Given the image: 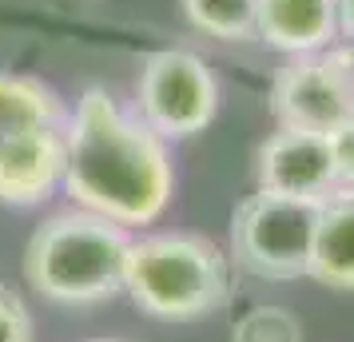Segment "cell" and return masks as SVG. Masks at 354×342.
<instances>
[{
    "instance_id": "6da1fadb",
    "label": "cell",
    "mask_w": 354,
    "mask_h": 342,
    "mask_svg": "<svg viewBox=\"0 0 354 342\" xmlns=\"http://www.w3.org/2000/svg\"><path fill=\"white\" fill-rule=\"evenodd\" d=\"M171 183L176 175L160 135L144 120L120 112L104 88H88L68 124V196L120 227H144L163 215Z\"/></svg>"
},
{
    "instance_id": "7a4b0ae2",
    "label": "cell",
    "mask_w": 354,
    "mask_h": 342,
    "mask_svg": "<svg viewBox=\"0 0 354 342\" xmlns=\"http://www.w3.org/2000/svg\"><path fill=\"white\" fill-rule=\"evenodd\" d=\"M128 247L120 223L92 211H60L28 239L24 275L52 303H100L124 291Z\"/></svg>"
},
{
    "instance_id": "3957f363",
    "label": "cell",
    "mask_w": 354,
    "mask_h": 342,
    "mask_svg": "<svg viewBox=\"0 0 354 342\" xmlns=\"http://www.w3.org/2000/svg\"><path fill=\"white\" fill-rule=\"evenodd\" d=\"M124 291L136 307L187 323L219 310L231 294V259L203 235H156L128 247Z\"/></svg>"
},
{
    "instance_id": "277c9868",
    "label": "cell",
    "mask_w": 354,
    "mask_h": 342,
    "mask_svg": "<svg viewBox=\"0 0 354 342\" xmlns=\"http://www.w3.org/2000/svg\"><path fill=\"white\" fill-rule=\"evenodd\" d=\"M60 99L32 76H0V203L32 207L64 180Z\"/></svg>"
},
{
    "instance_id": "5b68a950",
    "label": "cell",
    "mask_w": 354,
    "mask_h": 342,
    "mask_svg": "<svg viewBox=\"0 0 354 342\" xmlns=\"http://www.w3.org/2000/svg\"><path fill=\"white\" fill-rule=\"evenodd\" d=\"M322 203L326 199H290L274 191L247 196L231 215V259L247 275L271 283L310 275Z\"/></svg>"
},
{
    "instance_id": "8992f818",
    "label": "cell",
    "mask_w": 354,
    "mask_h": 342,
    "mask_svg": "<svg viewBox=\"0 0 354 342\" xmlns=\"http://www.w3.org/2000/svg\"><path fill=\"white\" fill-rule=\"evenodd\" d=\"M271 115L279 128L335 140L354 120V52L322 48L290 56L274 72Z\"/></svg>"
},
{
    "instance_id": "52a82bcc",
    "label": "cell",
    "mask_w": 354,
    "mask_h": 342,
    "mask_svg": "<svg viewBox=\"0 0 354 342\" xmlns=\"http://www.w3.org/2000/svg\"><path fill=\"white\" fill-rule=\"evenodd\" d=\"M219 88L211 68L183 48L147 56L140 68V112L160 140H187L215 120Z\"/></svg>"
},
{
    "instance_id": "ba28073f",
    "label": "cell",
    "mask_w": 354,
    "mask_h": 342,
    "mask_svg": "<svg viewBox=\"0 0 354 342\" xmlns=\"http://www.w3.org/2000/svg\"><path fill=\"white\" fill-rule=\"evenodd\" d=\"M259 191L290 199L338 196V147L330 135L279 128L259 147Z\"/></svg>"
},
{
    "instance_id": "9c48e42d",
    "label": "cell",
    "mask_w": 354,
    "mask_h": 342,
    "mask_svg": "<svg viewBox=\"0 0 354 342\" xmlns=\"http://www.w3.org/2000/svg\"><path fill=\"white\" fill-rule=\"evenodd\" d=\"M255 36L287 56L330 48L338 36V0H259Z\"/></svg>"
},
{
    "instance_id": "30bf717a",
    "label": "cell",
    "mask_w": 354,
    "mask_h": 342,
    "mask_svg": "<svg viewBox=\"0 0 354 342\" xmlns=\"http://www.w3.org/2000/svg\"><path fill=\"white\" fill-rule=\"evenodd\" d=\"M310 278H319L330 291H354V199L330 196L322 203L310 251Z\"/></svg>"
},
{
    "instance_id": "8fae6325",
    "label": "cell",
    "mask_w": 354,
    "mask_h": 342,
    "mask_svg": "<svg viewBox=\"0 0 354 342\" xmlns=\"http://www.w3.org/2000/svg\"><path fill=\"white\" fill-rule=\"evenodd\" d=\"M199 32L215 40H251L259 0H179Z\"/></svg>"
},
{
    "instance_id": "7c38bea8",
    "label": "cell",
    "mask_w": 354,
    "mask_h": 342,
    "mask_svg": "<svg viewBox=\"0 0 354 342\" xmlns=\"http://www.w3.org/2000/svg\"><path fill=\"white\" fill-rule=\"evenodd\" d=\"M231 342H303V326L287 307H251L235 323Z\"/></svg>"
},
{
    "instance_id": "4fadbf2b",
    "label": "cell",
    "mask_w": 354,
    "mask_h": 342,
    "mask_svg": "<svg viewBox=\"0 0 354 342\" xmlns=\"http://www.w3.org/2000/svg\"><path fill=\"white\" fill-rule=\"evenodd\" d=\"M0 342H32V314L8 287H0Z\"/></svg>"
},
{
    "instance_id": "5bb4252c",
    "label": "cell",
    "mask_w": 354,
    "mask_h": 342,
    "mask_svg": "<svg viewBox=\"0 0 354 342\" xmlns=\"http://www.w3.org/2000/svg\"><path fill=\"white\" fill-rule=\"evenodd\" d=\"M338 147V196L354 199V120L335 135Z\"/></svg>"
},
{
    "instance_id": "9a60e30c",
    "label": "cell",
    "mask_w": 354,
    "mask_h": 342,
    "mask_svg": "<svg viewBox=\"0 0 354 342\" xmlns=\"http://www.w3.org/2000/svg\"><path fill=\"white\" fill-rule=\"evenodd\" d=\"M338 32L354 40V0H338Z\"/></svg>"
},
{
    "instance_id": "2e32d148",
    "label": "cell",
    "mask_w": 354,
    "mask_h": 342,
    "mask_svg": "<svg viewBox=\"0 0 354 342\" xmlns=\"http://www.w3.org/2000/svg\"><path fill=\"white\" fill-rule=\"evenodd\" d=\"M92 342H120V339H92Z\"/></svg>"
}]
</instances>
